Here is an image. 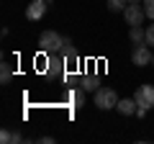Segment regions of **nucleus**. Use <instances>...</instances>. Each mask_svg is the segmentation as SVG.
Instances as JSON below:
<instances>
[{
  "instance_id": "3",
  "label": "nucleus",
  "mask_w": 154,
  "mask_h": 144,
  "mask_svg": "<svg viewBox=\"0 0 154 144\" xmlns=\"http://www.w3.org/2000/svg\"><path fill=\"white\" fill-rule=\"evenodd\" d=\"M123 18H126L128 26H141V21L146 18L144 5H139V3H128V5L123 8Z\"/></svg>"
},
{
  "instance_id": "4",
  "label": "nucleus",
  "mask_w": 154,
  "mask_h": 144,
  "mask_svg": "<svg viewBox=\"0 0 154 144\" xmlns=\"http://www.w3.org/2000/svg\"><path fill=\"white\" fill-rule=\"evenodd\" d=\"M59 57H62V59L67 62V70H75V64H80V54H77L75 44H72L69 39H64V46H62Z\"/></svg>"
},
{
  "instance_id": "7",
  "label": "nucleus",
  "mask_w": 154,
  "mask_h": 144,
  "mask_svg": "<svg viewBox=\"0 0 154 144\" xmlns=\"http://www.w3.org/2000/svg\"><path fill=\"white\" fill-rule=\"evenodd\" d=\"M152 54H154V52H149V44H141V46L134 49L131 62H134L136 67H146V64H152Z\"/></svg>"
},
{
  "instance_id": "6",
  "label": "nucleus",
  "mask_w": 154,
  "mask_h": 144,
  "mask_svg": "<svg viewBox=\"0 0 154 144\" xmlns=\"http://www.w3.org/2000/svg\"><path fill=\"white\" fill-rule=\"evenodd\" d=\"M136 103L144 108H154V85H139L136 88Z\"/></svg>"
},
{
  "instance_id": "15",
  "label": "nucleus",
  "mask_w": 154,
  "mask_h": 144,
  "mask_svg": "<svg viewBox=\"0 0 154 144\" xmlns=\"http://www.w3.org/2000/svg\"><path fill=\"white\" fill-rule=\"evenodd\" d=\"M13 136H16V134H11L8 129H3V131H0V142H3V144H13Z\"/></svg>"
},
{
  "instance_id": "2",
  "label": "nucleus",
  "mask_w": 154,
  "mask_h": 144,
  "mask_svg": "<svg viewBox=\"0 0 154 144\" xmlns=\"http://www.w3.org/2000/svg\"><path fill=\"white\" fill-rule=\"evenodd\" d=\"M118 95H116L113 88H98L95 90V105H98L100 111H110V108H116L118 105Z\"/></svg>"
},
{
  "instance_id": "9",
  "label": "nucleus",
  "mask_w": 154,
  "mask_h": 144,
  "mask_svg": "<svg viewBox=\"0 0 154 144\" xmlns=\"http://www.w3.org/2000/svg\"><path fill=\"white\" fill-rule=\"evenodd\" d=\"M128 39H131L134 46H141V44H146V31H144L141 26H131V31H128Z\"/></svg>"
},
{
  "instance_id": "20",
  "label": "nucleus",
  "mask_w": 154,
  "mask_h": 144,
  "mask_svg": "<svg viewBox=\"0 0 154 144\" xmlns=\"http://www.w3.org/2000/svg\"><path fill=\"white\" fill-rule=\"evenodd\" d=\"M152 64H154V54H152Z\"/></svg>"
},
{
  "instance_id": "10",
  "label": "nucleus",
  "mask_w": 154,
  "mask_h": 144,
  "mask_svg": "<svg viewBox=\"0 0 154 144\" xmlns=\"http://www.w3.org/2000/svg\"><path fill=\"white\" fill-rule=\"evenodd\" d=\"M82 103H85V88L72 90V93H69V105H72V108H82Z\"/></svg>"
},
{
  "instance_id": "8",
  "label": "nucleus",
  "mask_w": 154,
  "mask_h": 144,
  "mask_svg": "<svg viewBox=\"0 0 154 144\" xmlns=\"http://www.w3.org/2000/svg\"><path fill=\"white\" fill-rule=\"evenodd\" d=\"M116 108H118V113H121V116H136L139 103H136V98H121Z\"/></svg>"
},
{
  "instance_id": "19",
  "label": "nucleus",
  "mask_w": 154,
  "mask_h": 144,
  "mask_svg": "<svg viewBox=\"0 0 154 144\" xmlns=\"http://www.w3.org/2000/svg\"><path fill=\"white\" fill-rule=\"evenodd\" d=\"M128 3H139V0H128Z\"/></svg>"
},
{
  "instance_id": "12",
  "label": "nucleus",
  "mask_w": 154,
  "mask_h": 144,
  "mask_svg": "<svg viewBox=\"0 0 154 144\" xmlns=\"http://www.w3.org/2000/svg\"><path fill=\"white\" fill-rule=\"evenodd\" d=\"M82 88H85V90H93V93H95V90H98V77H93V75H85V77H82Z\"/></svg>"
},
{
  "instance_id": "18",
  "label": "nucleus",
  "mask_w": 154,
  "mask_h": 144,
  "mask_svg": "<svg viewBox=\"0 0 154 144\" xmlns=\"http://www.w3.org/2000/svg\"><path fill=\"white\" fill-rule=\"evenodd\" d=\"M38 144H54V139H51V136H41V139H38Z\"/></svg>"
},
{
  "instance_id": "1",
  "label": "nucleus",
  "mask_w": 154,
  "mask_h": 144,
  "mask_svg": "<svg viewBox=\"0 0 154 144\" xmlns=\"http://www.w3.org/2000/svg\"><path fill=\"white\" fill-rule=\"evenodd\" d=\"M64 39L67 36H62L57 31H41V36H38V49L44 52V54H59L62 46H64Z\"/></svg>"
},
{
  "instance_id": "14",
  "label": "nucleus",
  "mask_w": 154,
  "mask_h": 144,
  "mask_svg": "<svg viewBox=\"0 0 154 144\" xmlns=\"http://www.w3.org/2000/svg\"><path fill=\"white\" fill-rule=\"evenodd\" d=\"M141 3H144V13H146V18L154 21V0H141Z\"/></svg>"
},
{
  "instance_id": "13",
  "label": "nucleus",
  "mask_w": 154,
  "mask_h": 144,
  "mask_svg": "<svg viewBox=\"0 0 154 144\" xmlns=\"http://www.w3.org/2000/svg\"><path fill=\"white\" fill-rule=\"evenodd\" d=\"M126 5H128V0H108V11H113V13L116 11L123 13V8H126Z\"/></svg>"
},
{
  "instance_id": "5",
  "label": "nucleus",
  "mask_w": 154,
  "mask_h": 144,
  "mask_svg": "<svg viewBox=\"0 0 154 144\" xmlns=\"http://www.w3.org/2000/svg\"><path fill=\"white\" fill-rule=\"evenodd\" d=\"M46 8H49V0H31L26 8V21H41Z\"/></svg>"
},
{
  "instance_id": "17",
  "label": "nucleus",
  "mask_w": 154,
  "mask_h": 144,
  "mask_svg": "<svg viewBox=\"0 0 154 144\" xmlns=\"http://www.w3.org/2000/svg\"><path fill=\"white\" fill-rule=\"evenodd\" d=\"M146 111H149V108H144V105H139V108H136V116H139V118H144V116H146Z\"/></svg>"
},
{
  "instance_id": "11",
  "label": "nucleus",
  "mask_w": 154,
  "mask_h": 144,
  "mask_svg": "<svg viewBox=\"0 0 154 144\" xmlns=\"http://www.w3.org/2000/svg\"><path fill=\"white\" fill-rule=\"evenodd\" d=\"M11 77H13L11 64H8V62H3V67H0V83H3V85H8V83H11Z\"/></svg>"
},
{
  "instance_id": "16",
  "label": "nucleus",
  "mask_w": 154,
  "mask_h": 144,
  "mask_svg": "<svg viewBox=\"0 0 154 144\" xmlns=\"http://www.w3.org/2000/svg\"><path fill=\"white\" fill-rule=\"evenodd\" d=\"M146 44H149V46H154V21L146 26Z\"/></svg>"
}]
</instances>
